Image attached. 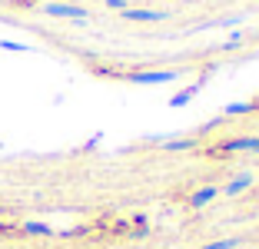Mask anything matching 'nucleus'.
Instances as JSON below:
<instances>
[{"mask_svg": "<svg viewBox=\"0 0 259 249\" xmlns=\"http://www.w3.org/2000/svg\"><path fill=\"white\" fill-rule=\"evenodd\" d=\"M223 153H239V150H252L259 153V136H243V140H229V143L220 146Z\"/></svg>", "mask_w": 259, "mask_h": 249, "instance_id": "20e7f679", "label": "nucleus"}, {"mask_svg": "<svg viewBox=\"0 0 259 249\" xmlns=\"http://www.w3.org/2000/svg\"><path fill=\"white\" fill-rule=\"evenodd\" d=\"M246 186H252V173H239L236 180H229L226 186H223V193H226V196H236V193H243Z\"/></svg>", "mask_w": 259, "mask_h": 249, "instance_id": "39448f33", "label": "nucleus"}, {"mask_svg": "<svg viewBox=\"0 0 259 249\" xmlns=\"http://www.w3.org/2000/svg\"><path fill=\"white\" fill-rule=\"evenodd\" d=\"M27 233H50V226H44V223H27Z\"/></svg>", "mask_w": 259, "mask_h": 249, "instance_id": "9d476101", "label": "nucleus"}, {"mask_svg": "<svg viewBox=\"0 0 259 249\" xmlns=\"http://www.w3.org/2000/svg\"><path fill=\"white\" fill-rule=\"evenodd\" d=\"M176 76H180V70H146V73H130V80L153 87V83H169V80H176Z\"/></svg>", "mask_w": 259, "mask_h": 249, "instance_id": "f257e3e1", "label": "nucleus"}, {"mask_svg": "<svg viewBox=\"0 0 259 249\" xmlns=\"http://www.w3.org/2000/svg\"><path fill=\"white\" fill-rule=\"evenodd\" d=\"M123 17L126 20H137V23H160V20H166V14L163 10H123Z\"/></svg>", "mask_w": 259, "mask_h": 249, "instance_id": "7ed1b4c3", "label": "nucleus"}, {"mask_svg": "<svg viewBox=\"0 0 259 249\" xmlns=\"http://www.w3.org/2000/svg\"><path fill=\"white\" fill-rule=\"evenodd\" d=\"M233 246H236V239H220V242H209L203 249H233Z\"/></svg>", "mask_w": 259, "mask_h": 249, "instance_id": "1a4fd4ad", "label": "nucleus"}, {"mask_svg": "<svg viewBox=\"0 0 259 249\" xmlns=\"http://www.w3.org/2000/svg\"><path fill=\"white\" fill-rule=\"evenodd\" d=\"M103 4H107V7H113V10H120V14L126 10V0H103Z\"/></svg>", "mask_w": 259, "mask_h": 249, "instance_id": "9b49d317", "label": "nucleus"}, {"mask_svg": "<svg viewBox=\"0 0 259 249\" xmlns=\"http://www.w3.org/2000/svg\"><path fill=\"white\" fill-rule=\"evenodd\" d=\"M249 110H256V103H229L223 113L226 116H239V113H249Z\"/></svg>", "mask_w": 259, "mask_h": 249, "instance_id": "0eeeda50", "label": "nucleus"}, {"mask_svg": "<svg viewBox=\"0 0 259 249\" xmlns=\"http://www.w3.org/2000/svg\"><path fill=\"white\" fill-rule=\"evenodd\" d=\"M44 14H50V17H70V20H87V17H90L83 7H73V4H47Z\"/></svg>", "mask_w": 259, "mask_h": 249, "instance_id": "f03ea898", "label": "nucleus"}, {"mask_svg": "<svg viewBox=\"0 0 259 249\" xmlns=\"http://www.w3.org/2000/svg\"><path fill=\"white\" fill-rule=\"evenodd\" d=\"M216 196H220V189H216V186H206V189H199V193H193L190 203L193 206H206L209 199H216Z\"/></svg>", "mask_w": 259, "mask_h": 249, "instance_id": "423d86ee", "label": "nucleus"}, {"mask_svg": "<svg viewBox=\"0 0 259 249\" xmlns=\"http://www.w3.org/2000/svg\"><path fill=\"white\" fill-rule=\"evenodd\" d=\"M0 47H4V50H27V47H23V44H10V40H4V44H0Z\"/></svg>", "mask_w": 259, "mask_h": 249, "instance_id": "f8f14e48", "label": "nucleus"}, {"mask_svg": "<svg viewBox=\"0 0 259 249\" xmlns=\"http://www.w3.org/2000/svg\"><path fill=\"white\" fill-rule=\"evenodd\" d=\"M190 146H193V140H173V143H166V150H190Z\"/></svg>", "mask_w": 259, "mask_h": 249, "instance_id": "6e6552de", "label": "nucleus"}]
</instances>
